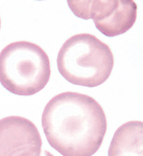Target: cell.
<instances>
[{"label":"cell","instance_id":"1","mask_svg":"<svg viewBox=\"0 0 143 156\" xmlns=\"http://www.w3.org/2000/svg\"><path fill=\"white\" fill-rule=\"evenodd\" d=\"M41 124L50 147L62 156H93L101 147L108 126L100 104L73 91L48 101Z\"/></svg>","mask_w":143,"mask_h":156},{"label":"cell","instance_id":"2","mask_svg":"<svg viewBox=\"0 0 143 156\" xmlns=\"http://www.w3.org/2000/svg\"><path fill=\"white\" fill-rule=\"evenodd\" d=\"M59 73L73 85L93 88L111 76L114 56L108 44L91 34H77L64 42L56 58Z\"/></svg>","mask_w":143,"mask_h":156},{"label":"cell","instance_id":"3","mask_svg":"<svg viewBox=\"0 0 143 156\" xmlns=\"http://www.w3.org/2000/svg\"><path fill=\"white\" fill-rule=\"evenodd\" d=\"M50 74V60L38 44L16 41L0 51V84L13 94L30 97L40 92Z\"/></svg>","mask_w":143,"mask_h":156},{"label":"cell","instance_id":"4","mask_svg":"<svg viewBox=\"0 0 143 156\" xmlns=\"http://www.w3.org/2000/svg\"><path fill=\"white\" fill-rule=\"evenodd\" d=\"M73 14L80 19L94 21V25L106 37H117L134 26L137 4L133 0H68Z\"/></svg>","mask_w":143,"mask_h":156},{"label":"cell","instance_id":"5","mask_svg":"<svg viewBox=\"0 0 143 156\" xmlns=\"http://www.w3.org/2000/svg\"><path fill=\"white\" fill-rule=\"evenodd\" d=\"M42 145L32 121L18 115L0 119V156H41Z\"/></svg>","mask_w":143,"mask_h":156},{"label":"cell","instance_id":"6","mask_svg":"<svg viewBox=\"0 0 143 156\" xmlns=\"http://www.w3.org/2000/svg\"><path fill=\"white\" fill-rule=\"evenodd\" d=\"M108 156H143V123L131 121L115 131Z\"/></svg>","mask_w":143,"mask_h":156},{"label":"cell","instance_id":"7","mask_svg":"<svg viewBox=\"0 0 143 156\" xmlns=\"http://www.w3.org/2000/svg\"><path fill=\"white\" fill-rule=\"evenodd\" d=\"M43 156H54V155H52L49 151H47V150H45L44 152H43Z\"/></svg>","mask_w":143,"mask_h":156},{"label":"cell","instance_id":"8","mask_svg":"<svg viewBox=\"0 0 143 156\" xmlns=\"http://www.w3.org/2000/svg\"><path fill=\"white\" fill-rule=\"evenodd\" d=\"M0 28H1V18H0Z\"/></svg>","mask_w":143,"mask_h":156}]
</instances>
